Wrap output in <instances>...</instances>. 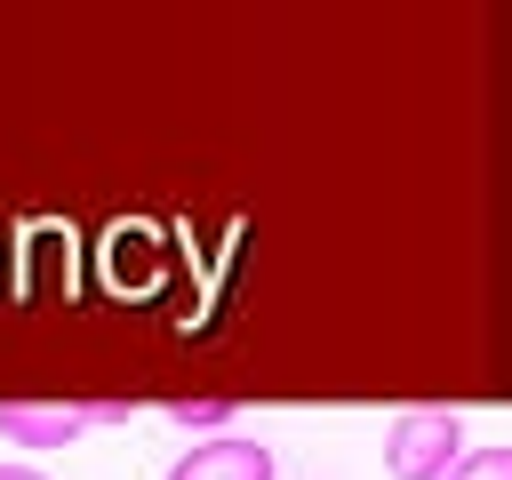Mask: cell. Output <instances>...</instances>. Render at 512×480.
Here are the masks:
<instances>
[{
    "mask_svg": "<svg viewBox=\"0 0 512 480\" xmlns=\"http://www.w3.org/2000/svg\"><path fill=\"white\" fill-rule=\"evenodd\" d=\"M136 408L120 392H72V400H0V440L16 448H64L88 424H128Z\"/></svg>",
    "mask_w": 512,
    "mask_h": 480,
    "instance_id": "1",
    "label": "cell"
},
{
    "mask_svg": "<svg viewBox=\"0 0 512 480\" xmlns=\"http://www.w3.org/2000/svg\"><path fill=\"white\" fill-rule=\"evenodd\" d=\"M456 456H464V416L456 408H408L384 432V472L392 480H448Z\"/></svg>",
    "mask_w": 512,
    "mask_h": 480,
    "instance_id": "2",
    "label": "cell"
},
{
    "mask_svg": "<svg viewBox=\"0 0 512 480\" xmlns=\"http://www.w3.org/2000/svg\"><path fill=\"white\" fill-rule=\"evenodd\" d=\"M160 480H280V456L248 432H208V440L176 448V464Z\"/></svg>",
    "mask_w": 512,
    "mask_h": 480,
    "instance_id": "3",
    "label": "cell"
},
{
    "mask_svg": "<svg viewBox=\"0 0 512 480\" xmlns=\"http://www.w3.org/2000/svg\"><path fill=\"white\" fill-rule=\"evenodd\" d=\"M232 408H240L232 392H168V400H160V416H168V424H184V432H200V440H208V432H224V424H232Z\"/></svg>",
    "mask_w": 512,
    "mask_h": 480,
    "instance_id": "4",
    "label": "cell"
},
{
    "mask_svg": "<svg viewBox=\"0 0 512 480\" xmlns=\"http://www.w3.org/2000/svg\"><path fill=\"white\" fill-rule=\"evenodd\" d=\"M448 480H512V448H464L448 464Z\"/></svg>",
    "mask_w": 512,
    "mask_h": 480,
    "instance_id": "5",
    "label": "cell"
},
{
    "mask_svg": "<svg viewBox=\"0 0 512 480\" xmlns=\"http://www.w3.org/2000/svg\"><path fill=\"white\" fill-rule=\"evenodd\" d=\"M0 480H48L40 464H0Z\"/></svg>",
    "mask_w": 512,
    "mask_h": 480,
    "instance_id": "6",
    "label": "cell"
}]
</instances>
